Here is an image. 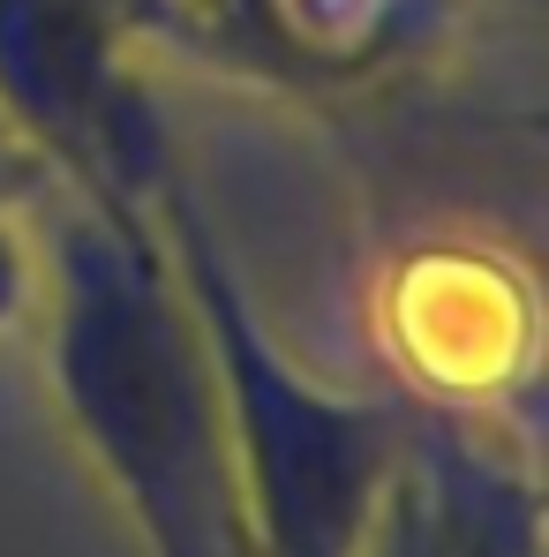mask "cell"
I'll use <instances>...</instances> for the list:
<instances>
[{
  "mask_svg": "<svg viewBox=\"0 0 549 557\" xmlns=\"http://www.w3.org/2000/svg\"><path fill=\"white\" fill-rule=\"evenodd\" d=\"M174 0H0V128L61 188L144 196L174 151L144 53Z\"/></svg>",
  "mask_w": 549,
  "mask_h": 557,
  "instance_id": "obj_3",
  "label": "cell"
},
{
  "mask_svg": "<svg viewBox=\"0 0 549 557\" xmlns=\"http://www.w3.org/2000/svg\"><path fill=\"white\" fill-rule=\"evenodd\" d=\"M422 309H445V332H407L399 355L414 376L445 399L437 414H466L474 399H489L512 370H527V294H504V264L482 257H422L414 278L399 286Z\"/></svg>",
  "mask_w": 549,
  "mask_h": 557,
  "instance_id": "obj_4",
  "label": "cell"
},
{
  "mask_svg": "<svg viewBox=\"0 0 549 557\" xmlns=\"http://www.w3.org/2000/svg\"><path fill=\"white\" fill-rule=\"evenodd\" d=\"M30 301L53 407L136 550L249 557L211 355L151 203L30 188Z\"/></svg>",
  "mask_w": 549,
  "mask_h": 557,
  "instance_id": "obj_1",
  "label": "cell"
},
{
  "mask_svg": "<svg viewBox=\"0 0 549 557\" xmlns=\"http://www.w3.org/2000/svg\"><path fill=\"white\" fill-rule=\"evenodd\" d=\"M23 174L30 159L0 128V332L30 309V188H15Z\"/></svg>",
  "mask_w": 549,
  "mask_h": 557,
  "instance_id": "obj_5",
  "label": "cell"
},
{
  "mask_svg": "<svg viewBox=\"0 0 549 557\" xmlns=\"http://www.w3.org/2000/svg\"><path fill=\"white\" fill-rule=\"evenodd\" d=\"M144 203L166 234L188 317L211 355L249 557H369L384 490L414 437V414L316 376L278 339L234 249L219 242L182 151H166L151 166Z\"/></svg>",
  "mask_w": 549,
  "mask_h": 557,
  "instance_id": "obj_2",
  "label": "cell"
}]
</instances>
